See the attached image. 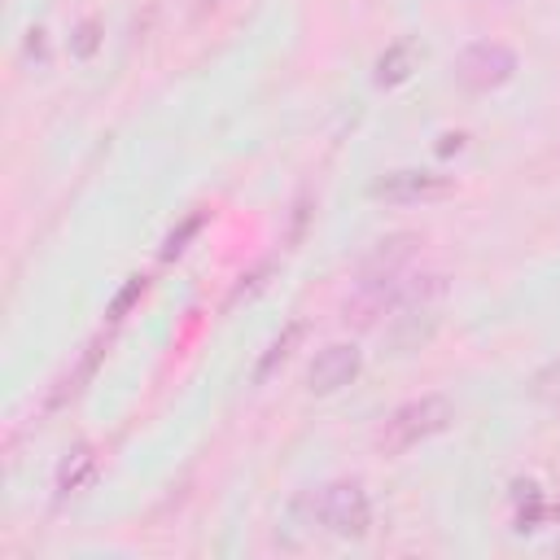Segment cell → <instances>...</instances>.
<instances>
[{
    "label": "cell",
    "instance_id": "cell-17",
    "mask_svg": "<svg viewBox=\"0 0 560 560\" xmlns=\"http://www.w3.org/2000/svg\"><path fill=\"white\" fill-rule=\"evenodd\" d=\"M529 389H534V398H542V402L560 407V359H556V363H547V368H538V372H534V381H529Z\"/></svg>",
    "mask_w": 560,
    "mask_h": 560
},
{
    "label": "cell",
    "instance_id": "cell-9",
    "mask_svg": "<svg viewBox=\"0 0 560 560\" xmlns=\"http://www.w3.org/2000/svg\"><path fill=\"white\" fill-rule=\"evenodd\" d=\"M105 346H109L105 337H92V341H88V350L79 354V363H74V368H70V372L57 381V389L48 394V407L70 402V398H74V394H79V389H83V385L96 376V368H101V359H105Z\"/></svg>",
    "mask_w": 560,
    "mask_h": 560
},
{
    "label": "cell",
    "instance_id": "cell-2",
    "mask_svg": "<svg viewBox=\"0 0 560 560\" xmlns=\"http://www.w3.org/2000/svg\"><path fill=\"white\" fill-rule=\"evenodd\" d=\"M451 420H455V402H451L446 394L407 398V402H398V407L385 416V424L376 429V446H381L385 455H407V451H416L420 442L446 433Z\"/></svg>",
    "mask_w": 560,
    "mask_h": 560
},
{
    "label": "cell",
    "instance_id": "cell-12",
    "mask_svg": "<svg viewBox=\"0 0 560 560\" xmlns=\"http://www.w3.org/2000/svg\"><path fill=\"white\" fill-rule=\"evenodd\" d=\"M411 66H416V52H411V44L407 39H398V44H389L381 57H376V88H398V83H407L411 79Z\"/></svg>",
    "mask_w": 560,
    "mask_h": 560
},
{
    "label": "cell",
    "instance_id": "cell-4",
    "mask_svg": "<svg viewBox=\"0 0 560 560\" xmlns=\"http://www.w3.org/2000/svg\"><path fill=\"white\" fill-rule=\"evenodd\" d=\"M516 66H521V57L503 39H472V44L459 48V57H455L451 70H455L459 88H468V92H494V88L512 83Z\"/></svg>",
    "mask_w": 560,
    "mask_h": 560
},
{
    "label": "cell",
    "instance_id": "cell-7",
    "mask_svg": "<svg viewBox=\"0 0 560 560\" xmlns=\"http://www.w3.org/2000/svg\"><path fill=\"white\" fill-rule=\"evenodd\" d=\"M416 249H420V236H411V232H398V236L376 241V249L363 258L359 280H385V276L407 271V262L416 258Z\"/></svg>",
    "mask_w": 560,
    "mask_h": 560
},
{
    "label": "cell",
    "instance_id": "cell-6",
    "mask_svg": "<svg viewBox=\"0 0 560 560\" xmlns=\"http://www.w3.org/2000/svg\"><path fill=\"white\" fill-rule=\"evenodd\" d=\"M359 368H363V354H359V346L354 341H332V346H324L315 359H311V368H306V389L311 394H337V389H346L354 376H359Z\"/></svg>",
    "mask_w": 560,
    "mask_h": 560
},
{
    "label": "cell",
    "instance_id": "cell-14",
    "mask_svg": "<svg viewBox=\"0 0 560 560\" xmlns=\"http://www.w3.org/2000/svg\"><path fill=\"white\" fill-rule=\"evenodd\" d=\"M201 228H206V210H192L175 232H166V241H162V258H166V262H171V258H179V254L188 249V241H192Z\"/></svg>",
    "mask_w": 560,
    "mask_h": 560
},
{
    "label": "cell",
    "instance_id": "cell-13",
    "mask_svg": "<svg viewBox=\"0 0 560 560\" xmlns=\"http://www.w3.org/2000/svg\"><path fill=\"white\" fill-rule=\"evenodd\" d=\"M271 271H276V262H271V258H262L258 267H249V271H245V276H241L236 284H232V293H228V302H223V306L232 311V306H241V302H249V298H258V293L267 289V280H271Z\"/></svg>",
    "mask_w": 560,
    "mask_h": 560
},
{
    "label": "cell",
    "instance_id": "cell-10",
    "mask_svg": "<svg viewBox=\"0 0 560 560\" xmlns=\"http://www.w3.org/2000/svg\"><path fill=\"white\" fill-rule=\"evenodd\" d=\"M96 477V446H74L61 464H57V477H52V490H57V499H66V494H79L88 481Z\"/></svg>",
    "mask_w": 560,
    "mask_h": 560
},
{
    "label": "cell",
    "instance_id": "cell-15",
    "mask_svg": "<svg viewBox=\"0 0 560 560\" xmlns=\"http://www.w3.org/2000/svg\"><path fill=\"white\" fill-rule=\"evenodd\" d=\"M96 48H101V22H96V18H83V22L74 26V35H70V52H74L79 61H88Z\"/></svg>",
    "mask_w": 560,
    "mask_h": 560
},
{
    "label": "cell",
    "instance_id": "cell-18",
    "mask_svg": "<svg viewBox=\"0 0 560 560\" xmlns=\"http://www.w3.org/2000/svg\"><path fill=\"white\" fill-rule=\"evenodd\" d=\"M26 57H44V26L26 31Z\"/></svg>",
    "mask_w": 560,
    "mask_h": 560
},
{
    "label": "cell",
    "instance_id": "cell-5",
    "mask_svg": "<svg viewBox=\"0 0 560 560\" xmlns=\"http://www.w3.org/2000/svg\"><path fill=\"white\" fill-rule=\"evenodd\" d=\"M451 192H455V175L416 171V166L385 171V175H376L368 184V197L385 201V206H420V201H438V197H451Z\"/></svg>",
    "mask_w": 560,
    "mask_h": 560
},
{
    "label": "cell",
    "instance_id": "cell-19",
    "mask_svg": "<svg viewBox=\"0 0 560 560\" xmlns=\"http://www.w3.org/2000/svg\"><path fill=\"white\" fill-rule=\"evenodd\" d=\"M459 149H464V136H459V131H455V136H442V144H438L442 158H451V153H459Z\"/></svg>",
    "mask_w": 560,
    "mask_h": 560
},
{
    "label": "cell",
    "instance_id": "cell-11",
    "mask_svg": "<svg viewBox=\"0 0 560 560\" xmlns=\"http://www.w3.org/2000/svg\"><path fill=\"white\" fill-rule=\"evenodd\" d=\"M302 337H306V319H289V324L271 337V346L262 350V359H258V368H254V381L262 385V381H267V376H271V372H276V368L298 350V341H302Z\"/></svg>",
    "mask_w": 560,
    "mask_h": 560
},
{
    "label": "cell",
    "instance_id": "cell-8",
    "mask_svg": "<svg viewBox=\"0 0 560 560\" xmlns=\"http://www.w3.org/2000/svg\"><path fill=\"white\" fill-rule=\"evenodd\" d=\"M433 332H438V311H433V302L407 306V311H398L394 324H389V350H394V354H411V350H420Z\"/></svg>",
    "mask_w": 560,
    "mask_h": 560
},
{
    "label": "cell",
    "instance_id": "cell-1",
    "mask_svg": "<svg viewBox=\"0 0 560 560\" xmlns=\"http://www.w3.org/2000/svg\"><path fill=\"white\" fill-rule=\"evenodd\" d=\"M442 293H446V276L398 271V276H385V280H359L354 298L346 302V324L372 328L381 315H398V311H407V306L438 302Z\"/></svg>",
    "mask_w": 560,
    "mask_h": 560
},
{
    "label": "cell",
    "instance_id": "cell-20",
    "mask_svg": "<svg viewBox=\"0 0 560 560\" xmlns=\"http://www.w3.org/2000/svg\"><path fill=\"white\" fill-rule=\"evenodd\" d=\"M219 4H223V0H192V13H197V18H206V13H214Z\"/></svg>",
    "mask_w": 560,
    "mask_h": 560
},
{
    "label": "cell",
    "instance_id": "cell-16",
    "mask_svg": "<svg viewBox=\"0 0 560 560\" xmlns=\"http://www.w3.org/2000/svg\"><path fill=\"white\" fill-rule=\"evenodd\" d=\"M144 289H149V276H127V284L114 293V302H109V319H122L140 298H144Z\"/></svg>",
    "mask_w": 560,
    "mask_h": 560
},
{
    "label": "cell",
    "instance_id": "cell-3",
    "mask_svg": "<svg viewBox=\"0 0 560 560\" xmlns=\"http://www.w3.org/2000/svg\"><path fill=\"white\" fill-rule=\"evenodd\" d=\"M302 508L311 512V525H319L332 538H363L372 529V499L359 481H328L319 490H311L302 499Z\"/></svg>",
    "mask_w": 560,
    "mask_h": 560
}]
</instances>
